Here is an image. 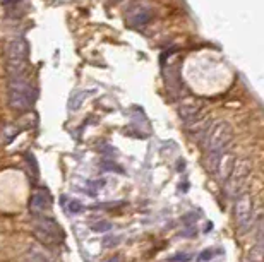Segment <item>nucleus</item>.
Wrapping results in <instances>:
<instances>
[{
    "label": "nucleus",
    "mask_w": 264,
    "mask_h": 262,
    "mask_svg": "<svg viewBox=\"0 0 264 262\" xmlns=\"http://www.w3.org/2000/svg\"><path fill=\"white\" fill-rule=\"evenodd\" d=\"M232 141H234V129L228 122H214L208 129L206 135H204V151L208 155V168L211 172L214 170L218 156L227 151Z\"/></svg>",
    "instance_id": "f257e3e1"
},
{
    "label": "nucleus",
    "mask_w": 264,
    "mask_h": 262,
    "mask_svg": "<svg viewBox=\"0 0 264 262\" xmlns=\"http://www.w3.org/2000/svg\"><path fill=\"white\" fill-rule=\"evenodd\" d=\"M7 89H9V105L12 110L19 111V113L31 110L34 100H36V89L29 82L26 74L9 78Z\"/></svg>",
    "instance_id": "f03ea898"
},
{
    "label": "nucleus",
    "mask_w": 264,
    "mask_h": 262,
    "mask_svg": "<svg viewBox=\"0 0 264 262\" xmlns=\"http://www.w3.org/2000/svg\"><path fill=\"white\" fill-rule=\"evenodd\" d=\"M27 55H29V47H27L26 40L14 38L12 41L7 43L5 57H7V74H9V78L26 74Z\"/></svg>",
    "instance_id": "7ed1b4c3"
},
{
    "label": "nucleus",
    "mask_w": 264,
    "mask_h": 262,
    "mask_svg": "<svg viewBox=\"0 0 264 262\" xmlns=\"http://www.w3.org/2000/svg\"><path fill=\"white\" fill-rule=\"evenodd\" d=\"M252 175V163L249 159H240L235 163L234 170H232L230 177L227 178V195L237 199L238 195H242L247 188V183L251 180Z\"/></svg>",
    "instance_id": "20e7f679"
},
{
    "label": "nucleus",
    "mask_w": 264,
    "mask_h": 262,
    "mask_svg": "<svg viewBox=\"0 0 264 262\" xmlns=\"http://www.w3.org/2000/svg\"><path fill=\"white\" fill-rule=\"evenodd\" d=\"M254 195L244 192L235 199V221L240 230L249 232L254 225Z\"/></svg>",
    "instance_id": "39448f33"
},
{
    "label": "nucleus",
    "mask_w": 264,
    "mask_h": 262,
    "mask_svg": "<svg viewBox=\"0 0 264 262\" xmlns=\"http://www.w3.org/2000/svg\"><path fill=\"white\" fill-rule=\"evenodd\" d=\"M34 235H36L41 242L48 243V245H57V243L64 238L60 225H58L55 219L48 218V216H40V218L34 221Z\"/></svg>",
    "instance_id": "423d86ee"
},
{
    "label": "nucleus",
    "mask_w": 264,
    "mask_h": 262,
    "mask_svg": "<svg viewBox=\"0 0 264 262\" xmlns=\"http://www.w3.org/2000/svg\"><path fill=\"white\" fill-rule=\"evenodd\" d=\"M235 163H237V156L232 151H223L216 159V165H214V175L220 182H227V178L230 177L232 170H234Z\"/></svg>",
    "instance_id": "0eeeda50"
},
{
    "label": "nucleus",
    "mask_w": 264,
    "mask_h": 262,
    "mask_svg": "<svg viewBox=\"0 0 264 262\" xmlns=\"http://www.w3.org/2000/svg\"><path fill=\"white\" fill-rule=\"evenodd\" d=\"M153 17V10L149 5H146V3H135V5H132L129 9V12H127L126 19L129 21L131 26H146V24L151 21Z\"/></svg>",
    "instance_id": "6e6552de"
},
{
    "label": "nucleus",
    "mask_w": 264,
    "mask_h": 262,
    "mask_svg": "<svg viewBox=\"0 0 264 262\" xmlns=\"http://www.w3.org/2000/svg\"><path fill=\"white\" fill-rule=\"evenodd\" d=\"M52 204V199L48 195L47 190H36L29 199V209L33 214L40 216L41 212H45Z\"/></svg>",
    "instance_id": "1a4fd4ad"
},
{
    "label": "nucleus",
    "mask_w": 264,
    "mask_h": 262,
    "mask_svg": "<svg viewBox=\"0 0 264 262\" xmlns=\"http://www.w3.org/2000/svg\"><path fill=\"white\" fill-rule=\"evenodd\" d=\"M179 115L185 124H194L196 125L197 122H201V106L197 105H182L179 108Z\"/></svg>",
    "instance_id": "9d476101"
},
{
    "label": "nucleus",
    "mask_w": 264,
    "mask_h": 262,
    "mask_svg": "<svg viewBox=\"0 0 264 262\" xmlns=\"http://www.w3.org/2000/svg\"><path fill=\"white\" fill-rule=\"evenodd\" d=\"M17 134H19V129L14 127V125H7V127L2 131V135H0V142H2V144H9V142H12V139L16 137Z\"/></svg>",
    "instance_id": "9b49d317"
},
{
    "label": "nucleus",
    "mask_w": 264,
    "mask_h": 262,
    "mask_svg": "<svg viewBox=\"0 0 264 262\" xmlns=\"http://www.w3.org/2000/svg\"><path fill=\"white\" fill-rule=\"evenodd\" d=\"M27 259H29V262H50L43 252H40V250L34 249V247L27 250Z\"/></svg>",
    "instance_id": "f8f14e48"
},
{
    "label": "nucleus",
    "mask_w": 264,
    "mask_h": 262,
    "mask_svg": "<svg viewBox=\"0 0 264 262\" xmlns=\"http://www.w3.org/2000/svg\"><path fill=\"white\" fill-rule=\"evenodd\" d=\"M88 96V93L86 91H79V93H76L74 96L71 98V103H69V106H71V110H78L79 106H81L82 100Z\"/></svg>",
    "instance_id": "ddd939ff"
},
{
    "label": "nucleus",
    "mask_w": 264,
    "mask_h": 262,
    "mask_svg": "<svg viewBox=\"0 0 264 262\" xmlns=\"http://www.w3.org/2000/svg\"><path fill=\"white\" fill-rule=\"evenodd\" d=\"M93 230H95V232H106V230H112V225L106 221H102V223H98V225L93 226Z\"/></svg>",
    "instance_id": "4468645a"
},
{
    "label": "nucleus",
    "mask_w": 264,
    "mask_h": 262,
    "mask_svg": "<svg viewBox=\"0 0 264 262\" xmlns=\"http://www.w3.org/2000/svg\"><path fill=\"white\" fill-rule=\"evenodd\" d=\"M71 211H74V212H78V211H81V206L78 204L76 201H72L71 202Z\"/></svg>",
    "instance_id": "2eb2a0df"
},
{
    "label": "nucleus",
    "mask_w": 264,
    "mask_h": 262,
    "mask_svg": "<svg viewBox=\"0 0 264 262\" xmlns=\"http://www.w3.org/2000/svg\"><path fill=\"white\" fill-rule=\"evenodd\" d=\"M19 2V0H0V3H5V5H9V3H16Z\"/></svg>",
    "instance_id": "dca6fc26"
}]
</instances>
